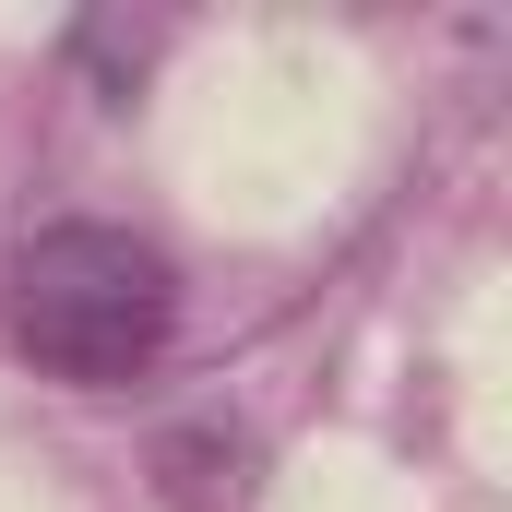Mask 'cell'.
Returning a JSON list of instances; mask_svg holds the SVG:
<instances>
[{
	"mask_svg": "<svg viewBox=\"0 0 512 512\" xmlns=\"http://www.w3.org/2000/svg\"><path fill=\"white\" fill-rule=\"evenodd\" d=\"M167 322H179V274L131 227H36L12 251V334L60 382H131V370H155Z\"/></svg>",
	"mask_w": 512,
	"mask_h": 512,
	"instance_id": "cell-1",
	"label": "cell"
},
{
	"mask_svg": "<svg viewBox=\"0 0 512 512\" xmlns=\"http://www.w3.org/2000/svg\"><path fill=\"white\" fill-rule=\"evenodd\" d=\"M155 465H167V501L179 512H227V489H239V441H215V429H179Z\"/></svg>",
	"mask_w": 512,
	"mask_h": 512,
	"instance_id": "cell-2",
	"label": "cell"
}]
</instances>
